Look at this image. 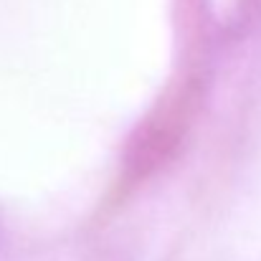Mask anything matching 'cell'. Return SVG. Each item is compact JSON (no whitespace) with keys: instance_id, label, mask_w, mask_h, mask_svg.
<instances>
[]
</instances>
